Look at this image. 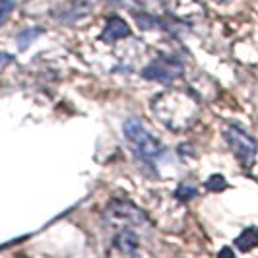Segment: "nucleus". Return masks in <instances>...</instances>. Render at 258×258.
I'll list each match as a JSON object with an SVG mask.
<instances>
[{
	"instance_id": "11",
	"label": "nucleus",
	"mask_w": 258,
	"mask_h": 258,
	"mask_svg": "<svg viewBox=\"0 0 258 258\" xmlns=\"http://www.w3.org/2000/svg\"><path fill=\"white\" fill-rule=\"evenodd\" d=\"M95 2H97V0H72V6H74L80 14H86L95 6Z\"/></svg>"
},
{
	"instance_id": "3",
	"label": "nucleus",
	"mask_w": 258,
	"mask_h": 258,
	"mask_svg": "<svg viewBox=\"0 0 258 258\" xmlns=\"http://www.w3.org/2000/svg\"><path fill=\"white\" fill-rule=\"evenodd\" d=\"M105 220L115 227H146L148 218L142 210L126 200H113L105 208Z\"/></svg>"
},
{
	"instance_id": "9",
	"label": "nucleus",
	"mask_w": 258,
	"mask_h": 258,
	"mask_svg": "<svg viewBox=\"0 0 258 258\" xmlns=\"http://www.w3.org/2000/svg\"><path fill=\"white\" fill-rule=\"evenodd\" d=\"M198 194V188H196V184H192L190 181H184L179 184V188H177V192L175 196L179 198V200H190Z\"/></svg>"
},
{
	"instance_id": "13",
	"label": "nucleus",
	"mask_w": 258,
	"mask_h": 258,
	"mask_svg": "<svg viewBox=\"0 0 258 258\" xmlns=\"http://www.w3.org/2000/svg\"><path fill=\"white\" fill-rule=\"evenodd\" d=\"M220 254H221V256H225V254H227V256H233V250H229V248H223Z\"/></svg>"
},
{
	"instance_id": "1",
	"label": "nucleus",
	"mask_w": 258,
	"mask_h": 258,
	"mask_svg": "<svg viewBox=\"0 0 258 258\" xmlns=\"http://www.w3.org/2000/svg\"><path fill=\"white\" fill-rule=\"evenodd\" d=\"M154 115L173 132L188 130L198 120V101L188 91L169 90L163 91L152 101Z\"/></svg>"
},
{
	"instance_id": "5",
	"label": "nucleus",
	"mask_w": 258,
	"mask_h": 258,
	"mask_svg": "<svg viewBox=\"0 0 258 258\" xmlns=\"http://www.w3.org/2000/svg\"><path fill=\"white\" fill-rule=\"evenodd\" d=\"M182 74V64L177 58L171 56H157L150 64L142 70V76L152 82H159V84H171L175 78Z\"/></svg>"
},
{
	"instance_id": "2",
	"label": "nucleus",
	"mask_w": 258,
	"mask_h": 258,
	"mask_svg": "<svg viewBox=\"0 0 258 258\" xmlns=\"http://www.w3.org/2000/svg\"><path fill=\"white\" fill-rule=\"evenodd\" d=\"M124 134L128 138V142L132 144L136 155L144 159V161H154L157 155L161 154V144L155 138L152 132H148V128L140 122V118H128L124 122Z\"/></svg>"
},
{
	"instance_id": "4",
	"label": "nucleus",
	"mask_w": 258,
	"mask_h": 258,
	"mask_svg": "<svg viewBox=\"0 0 258 258\" xmlns=\"http://www.w3.org/2000/svg\"><path fill=\"white\" fill-rule=\"evenodd\" d=\"M223 136H225V140L229 144L233 155L241 163V167H246V169L252 167L258 152L256 140L250 134H246L245 130L239 128V126H227L225 132H223Z\"/></svg>"
},
{
	"instance_id": "12",
	"label": "nucleus",
	"mask_w": 258,
	"mask_h": 258,
	"mask_svg": "<svg viewBox=\"0 0 258 258\" xmlns=\"http://www.w3.org/2000/svg\"><path fill=\"white\" fill-rule=\"evenodd\" d=\"M10 10H12V2L10 0H0V24L8 18Z\"/></svg>"
},
{
	"instance_id": "6",
	"label": "nucleus",
	"mask_w": 258,
	"mask_h": 258,
	"mask_svg": "<svg viewBox=\"0 0 258 258\" xmlns=\"http://www.w3.org/2000/svg\"><path fill=\"white\" fill-rule=\"evenodd\" d=\"M113 248L118 254L134 256L138 252V235L132 229H120L118 235L115 237V241H113Z\"/></svg>"
},
{
	"instance_id": "8",
	"label": "nucleus",
	"mask_w": 258,
	"mask_h": 258,
	"mask_svg": "<svg viewBox=\"0 0 258 258\" xmlns=\"http://www.w3.org/2000/svg\"><path fill=\"white\" fill-rule=\"evenodd\" d=\"M256 245H258V227H246L245 231L237 237V241H235V246L239 250H243V252L252 250Z\"/></svg>"
},
{
	"instance_id": "10",
	"label": "nucleus",
	"mask_w": 258,
	"mask_h": 258,
	"mask_svg": "<svg viewBox=\"0 0 258 258\" xmlns=\"http://www.w3.org/2000/svg\"><path fill=\"white\" fill-rule=\"evenodd\" d=\"M206 186L212 192H221V190L227 186V181L223 179V175H212L206 181Z\"/></svg>"
},
{
	"instance_id": "7",
	"label": "nucleus",
	"mask_w": 258,
	"mask_h": 258,
	"mask_svg": "<svg viewBox=\"0 0 258 258\" xmlns=\"http://www.w3.org/2000/svg\"><path fill=\"white\" fill-rule=\"evenodd\" d=\"M128 33H130V29H128V26H126V22L120 20V18H116V16H113V18H109L107 24H105L103 33H101V41H105V43H116L118 39L128 37Z\"/></svg>"
}]
</instances>
